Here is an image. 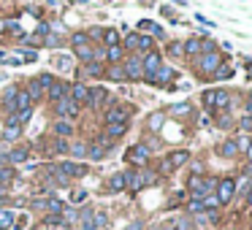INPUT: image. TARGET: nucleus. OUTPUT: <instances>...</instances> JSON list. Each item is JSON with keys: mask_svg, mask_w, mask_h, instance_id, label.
I'll list each match as a JSON object with an SVG mask.
<instances>
[{"mask_svg": "<svg viewBox=\"0 0 252 230\" xmlns=\"http://www.w3.org/2000/svg\"><path fill=\"white\" fill-rule=\"evenodd\" d=\"M174 76H176V73H174V68H171V65H160V71L152 76V82H149V84H160V87H165V84L174 82Z\"/></svg>", "mask_w": 252, "mask_h": 230, "instance_id": "ddd939ff", "label": "nucleus"}, {"mask_svg": "<svg viewBox=\"0 0 252 230\" xmlns=\"http://www.w3.org/2000/svg\"><path fill=\"white\" fill-rule=\"evenodd\" d=\"M106 100V89L103 87H90V95H87V106H93V109H100Z\"/></svg>", "mask_w": 252, "mask_h": 230, "instance_id": "dca6fc26", "label": "nucleus"}, {"mask_svg": "<svg viewBox=\"0 0 252 230\" xmlns=\"http://www.w3.org/2000/svg\"><path fill=\"white\" fill-rule=\"evenodd\" d=\"M185 55L187 57H192V55H201V38H190V41H185Z\"/></svg>", "mask_w": 252, "mask_h": 230, "instance_id": "7c9ffc66", "label": "nucleus"}, {"mask_svg": "<svg viewBox=\"0 0 252 230\" xmlns=\"http://www.w3.org/2000/svg\"><path fill=\"white\" fill-rule=\"evenodd\" d=\"M187 187H190L192 192V201H203L206 195H214V190H217V179L214 176H190V181H187Z\"/></svg>", "mask_w": 252, "mask_h": 230, "instance_id": "f257e3e1", "label": "nucleus"}, {"mask_svg": "<svg viewBox=\"0 0 252 230\" xmlns=\"http://www.w3.org/2000/svg\"><path fill=\"white\" fill-rule=\"evenodd\" d=\"M127 187V179H125V173H114L109 179V190L111 192H120V190H125Z\"/></svg>", "mask_w": 252, "mask_h": 230, "instance_id": "393cba45", "label": "nucleus"}, {"mask_svg": "<svg viewBox=\"0 0 252 230\" xmlns=\"http://www.w3.org/2000/svg\"><path fill=\"white\" fill-rule=\"evenodd\" d=\"M168 55L171 57H182V55H185V44H182V41H171V44H168Z\"/></svg>", "mask_w": 252, "mask_h": 230, "instance_id": "f704fd0d", "label": "nucleus"}, {"mask_svg": "<svg viewBox=\"0 0 252 230\" xmlns=\"http://www.w3.org/2000/svg\"><path fill=\"white\" fill-rule=\"evenodd\" d=\"M8 157V163H14V165H19V163H28L30 160V149H25V146H17V149H11V152L6 154Z\"/></svg>", "mask_w": 252, "mask_h": 230, "instance_id": "6ab92c4d", "label": "nucleus"}, {"mask_svg": "<svg viewBox=\"0 0 252 230\" xmlns=\"http://www.w3.org/2000/svg\"><path fill=\"white\" fill-rule=\"evenodd\" d=\"M68 92H71V84H65V82H55L49 89H46V95H49V100H52V103H57V100H63Z\"/></svg>", "mask_w": 252, "mask_h": 230, "instance_id": "f8f14e48", "label": "nucleus"}, {"mask_svg": "<svg viewBox=\"0 0 252 230\" xmlns=\"http://www.w3.org/2000/svg\"><path fill=\"white\" fill-rule=\"evenodd\" d=\"M247 203L252 206V184H250V190H247Z\"/></svg>", "mask_w": 252, "mask_h": 230, "instance_id": "4d7b16f0", "label": "nucleus"}, {"mask_svg": "<svg viewBox=\"0 0 252 230\" xmlns=\"http://www.w3.org/2000/svg\"><path fill=\"white\" fill-rule=\"evenodd\" d=\"M68 154H73V160H82V157H87V144H82V141H73V144H71V149H68Z\"/></svg>", "mask_w": 252, "mask_h": 230, "instance_id": "c85d7f7f", "label": "nucleus"}, {"mask_svg": "<svg viewBox=\"0 0 252 230\" xmlns=\"http://www.w3.org/2000/svg\"><path fill=\"white\" fill-rule=\"evenodd\" d=\"M165 230H192V222L190 217H171L165 222Z\"/></svg>", "mask_w": 252, "mask_h": 230, "instance_id": "f3484780", "label": "nucleus"}, {"mask_svg": "<svg viewBox=\"0 0 252 230\" xmlns=\"http://www.w3.org/2000/svg\"><path fill=\"white\" fill-rule=\"evenodd\" d=\"M0 138H3V141H17V138H19V127H11V125H8Z\"/></svg>", "mask_w": 252, "mask_h": 230, "instance_id": "58836bf2", "label": "nucleus"}, {"mask_svg": "<svg viewBox=\"0 0 252 230\" xmlns=\"http://www.w3.org/2000/svg\"><path fill=\"white\" fill-rule=\"evenodd\" d=\"M57 171H60L63 176H73V179L87 176V165H79V163H60V165H57Z\"/></svg>", "mask_w": 252, "mask_h": 230, "instance_id": "9b49d317", "label": "nucleus"}, {"mask_svg": "<svg viewBox=\"0 0 252 230\" xmlns=\"http://www.w3.org/2000/svg\"><path fill=\"white\" fill-rule=\"evenodd\" d=\"M163 122H165V114H163V111H155V114H149L147 127H149V130H160V127H163Z\"/></svg>", "mask_w": 252, "mask_h": 230, "instance_id": "a878e982", "label": "nucleus"}, {"mask_svg": "<svg viewBox=\"0 0 252 230\" xmlns=\"http://www.w3.org/2000/svg\"><path fill=\"white\" fill-rule=\"evenodd\" d=\"M87 157L95 160V163H100V160L106 157V149L100 146V144H93V146H87Z\"/></svg>", "mask_w": 252, "mask_h": 230, "instance_id": "2f4dec72", "label": "nucleus"}, {"mask_svg": "<svg viewBox=\"0 0 252 230\" xmlns=\"http://www.w3.org/2000/svg\"><path fill=\"white\" fill-rule=\"evenodd\" d=\"M244 154H247V160H250V163H252V144H250V146H247V152H244Z\"/></svg>", "mask_w": 252, "mask_h": 230, "instance_id": "6e6d98bb", "label": "nucleus"}, {"mask_svg": "<svg viewBox=\"0 0 252 230\" xmlns=\"http://www.w3.org/2000/svg\"><path fill=\"white\" fill-rule=\"evenodd\" d=\"M203 106H206V109H212V100H214V89H209V92H203Z\"/></svg>", "mask_w": 252, "mask_h": 230, "instance_id": "de8ad7c7", "label": "nucleus"}, {"mask_svg": "<svg viewBox=\"0 0 252 230\" xmlns=\"http://www.w3.org/2000/svg\"><path fill=\"white\" fill-rule=\"evenodd\" d=\"M14 181V168H0V184L8 187Z\"/></svg>", "mask_w": 252, "mask_h": 230, "instance_id": "e433bc0d", "label": "nucleus"}, {"mask_svg": "<svg viewBox=\"0 0 252 230\" xmlns=\"http://www.w3.org/2000/svg\"><path fill=\"white\" fill-rule=\"evenodd\" d=\"M127 116H130V106H114L106 111V125H127Z\"/></svg>", "mask_w": 252, "mask_h": 230, "instance_id": "1a4fd4ad", "label": "nucleus"}, {"mask_svg": "<svg viewBox=\"0 0 252 230\" xmlns=\"http://www.w3.org/2000/svg\"><path fill=\"white\" fill-rule=\"evenodd\" d=\"M239 127H241V130H252V114H244V116H241V119H239Z\"/></svg>", "mask_w": 252, "mask_h": 230, "instance_id": "49530a36", "label": "nucleus"}, {"mask_svg": "<svg viewBox=\"0 0 252 230\" xmlns=\"http://www.w3.org/2000/svg\"><path fill=\"white\" fill-rule=\"evenodd\" d=\"M187 211H190V214H201V211H206V208H203V203H201V201H190Z\"/></svg>", "mask_w": 252, "mask_h": 230, "instance_id": "a18cd8bd", "label": "nucleus"}, {"mask_svg": "<svg viewBox=\"0 0 252 230\" xmlns=\"http://www.w3.org/2000/svg\"><path fill=\"white\" fill-rule=\"evenodd\" d=\"M84 198H87V192H76V195H71V201H73V203H82Z\"/></svg>", "mask_w": 252, "mask_h": 230, "instance_id": "3c124183", "label": "nucleus"}, {"mask_svg": "<svg viewBox=\"0 0 252 230\" xmlns=\"http://www.w3.org/2000/svg\"><path fill=\"white\" fill-rule=\"evenodd\" d=\"M236 192H239V184H236V179H233V176H225V179H217V190H214V195H217L220 206H228V203L236 198Z\"/></svg>", "mask_w": 252, "mask_h": 230, "instance_id": "7ed1b4c3", "label": "nucleus"}, {"mask_svg": "<svg viewBox=\"0 0 252 230\" xmlns=\"http://www.w3.org/2000/svg\"><path fill=\"white\" fill-rule=\"evenodd\" d=\"M127 163L133 165H147L149 163V149L144 144H136V146L127 149Z\"/></svg>", "mask_w": 252, "mask_h": 230, "instance_id": "9d476101", "label": "nucleus"}, {"mask_svg": "<svg viewBox=\"0 0 252 230\" xmlns=\"http://www.w3.org/2000/svg\"><path fill=\"white\" fill-rule=\"evenodd\" d=\"M250 230H252V222H250Z\"/></svg>", "mask_w": 252, "mask_h": 230, "instance_id": "13d9d810", "label": "nucleus"}, {"mask_svg": "<svg viewBox=\"0 0 252 230\" xmlns=\"http://www.w3.org/2000/svg\"><path fill=\"white\" fill-rule=\"evenodd\" d=\"M100 38H103V44H106V46H117V44H120V33H117L114 28L100 30Z\"/></svg>", "mask_w": 252, "mask_h": 230, "instance_id": "b1692460", "label": "nucleus"}, {"mask_svg": "<svg viewBox=\"0 0 252 230\" xmlns=\"http://www.w3.org/2000/svg\"><path fill=\"white\" fill-rule=\"evenodd\" d=\"M203 208H209V211H217V206H220V201H217V195H206L203 198Z\"/></svg>", "mask_w": 252, "mask_h": 230, "instance_id": "a19ab883", "label": "nucleus"}, {"mask_svg": "<svg viewBox=\"0 0 252 230\" xmlns=\"http://www.w3.org/2000/svg\"><path fill=\"white\" fill-rule=\"evenodd\" d=\"M52 146H55V152H57V154H68L71 144H68L65 138H55V144H52Z\"/></svg>", "mask_w": 252, "mask_h": 230, "instance_id": "4c0bfd02", "label": "nucleus"}, {"mask_svg": "<svg viewBox=\"0 0 252 230\" xmlns=\"http://www.w3.org/2000/svg\"><path fill=\"white\" fill-rule=\"evenodd\" d=\"M35 82H38L44 89H49L52 84H55V79H52V73H41V76H35Z\"/></svg>", "mask_w": 252, "mask_h": 230, "instance_id": "37998d69", "label": "nucleus"}, {"mask_svg": "<svg viewBox=\"0 0 252 230\" xmlns=\"http://www.w3.org/2000/svg\"><path fill=\"white\" fill-rule=\"evenodd\" d=\"M68 95H71V98L76 100L79 106H82V103H87L90 87H87V84H71V92H68Z\"/></svg>", "mask_w": 252, "mask_h": 230, "instance_id": "a211bd4d", "label": "nucleus"}, {"mask_svg": "<svg viewBox=\"0 0 252 230\" xmlns=\"http://www.w3.org/2000/svg\"><path fill=\"white\" fill-rule=\"evenodd\" d=\"M125 230H144V225H141V222H130Z\"/></svg>", "mask_w": 252, "mask_h": 230, "instance_id": "5fc2aeb1", "label": "nucleus"}, {"mask_svg": "<svg viewBox=\"0 0 252 230\" xmlns=\"http://www.w3.org/2000/svg\"><path fill=\"white\" fill-rule=\"evenodd\" d=\"M60 44V38H57V35H49V38H46V46H57Z\"/></svg>", "mask_w": 252, "mask_h": 230, "instance_id": "864d4df0", "label": "nucleus"}, {"mask_svg": "<svg viewBox=\"0 0 252 230\" xmlns=\"http://www.w3.org/2000/svg\"><path fill=\"white\" fill-rule=\"evenodd\" d=\"M3 201H8V187L0 184V203H3Z\"/></svg>", "mask_w": 252, "mask_h": 230, "instance_id": "603ef678", "label": "nucleus"}, {"mask_svg": "<svg viewBox=\"0 0 252 230\" xmlns=\"http://www.w3.org/2000/svg\"><path fill=\"white\" fill-rule=\"evenodd\" d=\"M217 152H220V157H236V154H239V149H236V138L222 141V144L217 146Z\"/></svg>", "mask_w": 252, "mask_h": 230, "instance_id": "4be33fe9", "label": "nucleus"}, {"mask_svg": "<svg viewBox=\"0 0 252 230\" xmlns=\"http://www.w3.org/2000/svg\"><path fill=\"white\" fill-rule=\"evenodd\" d=\"M14 225V214L11 211H0V230H8Z\"/></svg>", "mask_w": 252, "mask_h": 230, "instance_id": "c9c22d12", "label": "nucleus"}, {"mask_svg": "<svg viewBox=\"0 0 252 230\" xmlns=\"http://www.w3.org/2000/svg\"><path fill=\"white\" fill-rule=\"evenodd\" d=\"M141 65H144V79L147 82H152V76L160 71V65H163V57H160V52H147V55L141 57Z\"/></svg>", "mask_w": 252, "mask_h": 230, "instance_id": "0eeeda50", "label": "nucleus"}, {"mask_svg": "<svg viewBox=\"0 0 252 230\" xmlns=\"http://www.w3.org/2000/svg\"><path fill=\"white\" fill-rule=\"evenodd\" d=\"M52 111L57 114V119H68V122H71L73 116L79 114V103L71 98V95H65L63 100H57V103H55V109H52Z\"/></svg>", "mask_w": 252, "mask_h": 230, "instance_id": "39448f33", "label": "nucleus"}, {"mask_svg": "<svg viewBox=\"0 0 252 230\" xmlns=\"http://www.w3.org/2000/svg\"><path fill=\"white\" fill-rule=\"evenodd\" d=\"M187 160H190V152H187V149H176V152H171L168 157L160 163V173H171V171H176L179 165H185Z\"/></svg>", "mask_w": 252, "mask_h": 230, "instance_id": "423d86ee", "label": "nucleus"}, {"mask_svg": "<svg viewBox=\"0 0 252 230\" xmlns=\"http://www.w3.org/2000/svg\"><path fill=\"white\" fill-rule=\"evenodd\" d=\"M250 71H252V68H250Z\"/></svg>", "mask_w": 252, "mask_h": 230, "instance_id": "bf43d9fd", "label": "nucleus"}, {"mask_svg": "<svg viewBox=\"0 0 252 230\" xmlns=\"http://www.w3.org/2000/svg\"><path fill=\"white\" fill-rule=\"evenodd\" d=\"M103 76L111 79V82H122V79H125V71H122V65H109L103 71Z\"/></svg>", "mask_w": 252, "mask_h": 230, "instance_id": "cd10ccee", "label": "nucleus"}, {"mask_svg": "<svg viewBox=\"0 0 252 230\" xmlns=\"http://www.w3.org/2000/svg\"><path fill=\"white\" fill-rule=\"evenodd\" d=\"M103 133H106V138H109V141H117V138H122L127 133V125H106Z\"/></svg>", "mask_w": 252, "mask_h": 230, "instance_id": "5701e85b", "label": "nucleus"}, {"mask_svg": "<svg viewBox=\"0 0 252 230\" xmlns=\"http://www.w3.org/2000/svg\"><path fill=\"white\" fill-rule=\"evenodd\" d=\"M187 109H190L187 103H179V106H174V114H187Z\"/></svg>", "mask_w": 252, "mask_h": 230, "instance_id": "8fccbe9b", "label": "nucleus"}, {"mask_svg": "<svg viewBox=\"0 0 252 230\" xmlns=\"http://www.w3.org/2000/svg\"><path fill=\"white\" fill-rule=\"evenodd\" d=\"M220 65H222V57H220L217 49H214V52H206V55H198V60H195L198 73H201V76H206V79H212L214 73H217Z\"/></svg>", "mask_w": 252, "mask_h": 230, "instance_id": "f03ea898", "label": "nucleus"}, {"mask_svg": "<svg viewBox=\"0 0 252 230\" xmlns=\"http://www.w3.org/2000/svg\"><path fill=\"white\" fill-rule=\"evenodd\" d=\"M122 57H125V49H122V44H117V46H106V60H109L111 65H120Z\"/></svg>", "mask_w": 252, "mask_h": 230, "instance_id": "412c9836", "label": "nucleus"}, {"mask_svg": "<svg viewBox=\"0 0 252 230\" xmlns=\"http://www.w3.org/2000/svg\"><path fill=\"white\" fill-rule=\"evenodd\" d=\"M122 49H138V33H130V35H127V38H125V44H122Z\"/></svg>", "mask_w": 252, "mask_h": 230, "instance_id": "79ce46f5", "label": "nucleus"}, {"mask_svg": "<svg viewBox=\"0 0 252 230\" xmlns=\"http://www.w3.org/2000/svg\"><path fill=\"white\" fill-rule=\"evenodd\" d=\"M25 92L30 95V100H33V103H35V100H41V98H44V87H41V84L35 82V79L28 84V89H25Z\"/></svg>", "mask_w": 252, "mask_h": 230, "instance_id": "bb28decb", "label": "nucleus"}, {"mask_svg": "<svg viewBox=\"0 0 252 230\" xmlns=\"http://www.w3.org/2000/svg\"><path fill=\"white\" fill-rule=\"evenodd\" d=\"M76 57H79V60H84V62H93L95 60L93 44H90V46H76Z\"/></svg>", "mask_w": 252, "mask_h": 230, "instance_id": "c756f323", "label": "nucleus"}, {"mask_svg": "<svg viewBox=\"0 0 252 230\" xmlns=\"http://www.w3.org/2000/svg\"><path fill=\"white\" fill-rule=\"evenodd\" d=\"M230 76H233V68H230L228 62H222V65L217 68V73H214L212 79H220V82H222V79H230Z\"/></svg>", "mask_w": 252, "mask_h": 230, "instance_id": "72a5a7b5", "label": "nucleus"}, {"mask_svg": "<svg viewBox=\"0 0 252 230\" xmlns=\"http://www.w3.org/2000/svg\"><path fill=\"white\" fill-rule=\"evenodd\" d=\"M52 65H55L60 73H68V71H73V57L71 55H57Z\"/></svg>", "mask_w": 252, "mask_h": 230, "instance_id": "aec40b11", "label": "nucleus"}, {"mask_svg": "<svg viewBox=\"0 0 252 230\" xmlns=\"http://www.w3.org/2000/svg\"><path fill=\"white\" fill-rule=\"evenodd\" d=\"M125 179H127V190L138 192V190H144V187L155 184L158 176H155V171H130V173H125Z\"/></svg>", "mask_w": 252, "mask_h": 230, "instance_id": "20e7f679", "label": "nucleus"}, {"mask_svg": "<svg viewBox=\"0 0 252 230\" xmlns=\"http://www.w3.org/2000/svg\"><path fill=\"white\" fill-rule=\"evenodd\" d=\"M22 60L25 62H35V60H38V55H35V52H22Z\"/></svg>", "mask_w": 252, "mask_h": 230, "instance_id": "09e8293b", "label": "nucleus"}, {"mask_svg": "<svg viewBox=\"0 0 252 230\" xmlns=\"http://www.w3.org/2000/svg\"><path fill=\"white\" fill-rule=\"evenodd\" d=\"M152 46H155V41L149 35H138V49L141 52H152Z\"/></svg>", "mask_w": 252, "mask_h": 230, "instance_id": "ea45409f", "label": "nucleus"}, {"mask_svg": "<svg viewBox=\"0 0 252 230\" xmlns=\"http://www.w3.org/2000/svg\"><path fill=\"white\" fill-rule=\"evenodd\" d=\"M90 41H93V38H90V33H73L71 35V44L73 46H90Z\"/></svg>", "mask_w": 252, "mask_h": 230, "instance_id": "473e14b6", "label": "nucleus"}, {"mask_svg": "<svg viewBox=\"0 0 252 230\" xmlns=\"http://www.w3.org/2000/svg\"><path fill=\"white\" fill-rule=\"evenodd\" d=\"M52 133H55L57 138H68V136H73V122H68V119H57V122H52Z\"/></svg>", "mask_w": 252, "mask_h": 230, "instance_id": "2eb2a0df", "label": "nucleus"}, {"mask_svg": "<svg viewBox=\"0 0 252 230\" xmlns=\"http://www.w3.org/2000/svg\"><path fill=\"white\" fill-rule=\"evenodd\" d=\"M228 106H230V92H225V89H214L212 111H228Z\"/></svg>", "mask_w": 252, "mask_h": 230, "instance_id": "4468645a", "label": "nucleus"}, {"mask_svg": "<svg viewBox=\"0 0 252 230\" xmlns=\"http://www.w3.org/2000/svg\"><path fill=\"white\" fill-rule=\"evenodd\" d=\"M84 71H87L90 76H103V68H100L95 60H93V62H87V68H84Z\"/></svg>", "mask_w": 252, "mask_h": 230, "instance_id": "c03bdc74", "label": "nucleus"}, {"mask_svg": "<svg viewBox=\"0 0 252 230\" xmlns=\"http://www.w3.org/2000/svg\"><path fill=\"white\" fill-rule=\"evenodd\" d=\"M122 71H125L127 82H141L144 79V65H141V57H127L122 62Z\"/></svg>", "mask_w": 252, "mask_h": 230, "instance_id": "6e6552de", "label": "nucleus"}]
</instances>
